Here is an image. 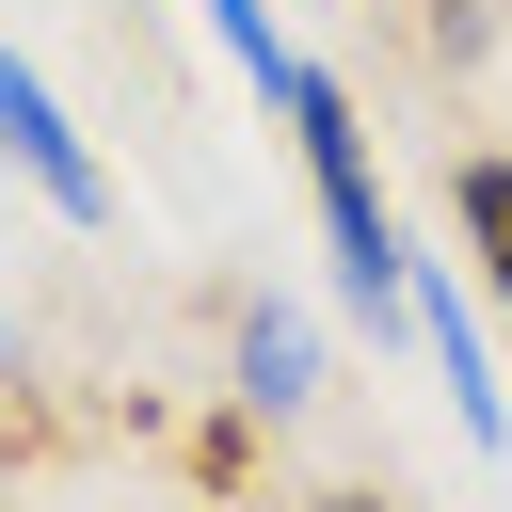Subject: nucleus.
I'll return each instance as SVG.
<instances>
[{
  "instance_id": "nucleus-1",
  "label": "nucleus",
  "mask_w": 512,
  "mask_h": 512,
  "mask_svg": "<svg viewBox=\"0 0 512 512\" xmlns=\"http://www.w3.org/2000/svg\"><path fill=\"white\" fill-rule=\"evenodd\" d=\"M272 112H288V144H304V192H320V240H336L352 320H400L416 256H400V224H384V176H368V128H352V80H336V64H288Z\"/></svg>"
},
{
  "instance_id": "nucleus-2",
  "label": "nucleus",
  "mask_w": 512,
  "mask_h": 512,
  "mask_svg": "<svg viewBox=\"0 0 512 512\" xmlns=\"http://www.w3.org/2000/svg\"><path fill=\"white\" fill-rule=\"evenodd\" d=\"M0 144H16V176H32L64 224H112V176H96V144L64 128V96L32 80V48H0Z\"/></svg>"
},
{
  "instance_id": "nucleus-3",
  "label": "nucleus",
  "mask_w": 512,
  "mask_h": 512,
  "mask_svg": "<svg viewBox=\"0 0 512 512\" xmlns=\"http://www.w3.org/2000/svg\"><path fill=\"white\" fill-rule=\"evenodd\" d=\"M448 224H464L480 304H512V160H496V144H464V160H448Z\"/></svg>"
},
{
  "instance_id": "nucleus-4",
  "label": "nucleus",
  "mask_w": 512,
  "mask_h": 512,
  "mask_svg": "<svg viewBox=\"0 0 512 512\" xmlns=\"http://www.w3.org/2000/svg\"><path fill=\"white\" fill-rule=\"evenodd\" d=\"M304 384H320V336H304L288 304H256V320H240V400H256V416H288Z\"/></svg>"
},
{
  "instance_id": "nucleus-5",
  "label": "nucleus",
  "mask_w": 512,
  "mask_h": 512,
  "mask_svg": "<svg viewBox=\"0 0 512 512\" xmlns=\"http://www.w3.org/2000/svg\"><path fill=\"white\" fill-rule=\"evenodd\" d=\"M208 32L240 48V80H256V96H288V64H304V48L272 32V0H208Z\"/></svg>"
},
{
  "instance_id": "nucleus-6",
  "label": "nucleus",
  "mask_w": 512,
  "mask_h": 512,
  "mask_svg": "<svg viewBox=\"0 0 512 512\" xmlns=\"http://www.w3.org/2000/svg\"><path fill=\"white\" fill-rule=\"evenodd\" d=\"M304 512H400V496H368V480H336V496H304Z\"/></svg>"
}]
</instances>
